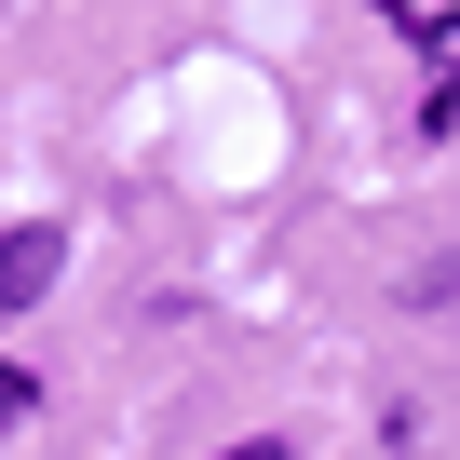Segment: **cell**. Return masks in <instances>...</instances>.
Here are the masks:
<instances>
[{
    "instance_id": "6da1fadb",
    "label": "cell",
    "mask_w": 460,
    "mask_h": 460,
    "mask_svg": "<svg viewBox=\"0 0 460 460\" xmlns=\"http://www.w3.org/2000/svg\"><path fill=\"white\" fill-rule=\"evenodd\" d=\"M55 271H68V230H55V217H28V230H0V312H28V298H55Z\"/></svg>"
},
{
    "instance_id": "7a4b0ae2",
    "label": "cell",
    "mask_w": 460,
    "mask_h": 460,
    "mask_svg": "<svg viewBox=\"0 0 460 460\" xmlns=\"http://www.w3.org/2000/svg\"><path fill=\"white\" fill-rule=\"evenodd\" d=\"M28 406H41V379H28V366H0V420H28Z\"/></svg>"
},
{
    "instance_id": "3957f363",
    "label": "cell",
    "mask_w": 460,
    "mask_h": 460,
    "mask_svg": "<svg viewBox=\"0 0 460 460\" xmlns=\"http://www.w3.org/2000/svg\"><path fill=\"white\" fill-rule=\"evenodd\" d=\"M230 460H285V433H244V447H230Z\"/></svg>"
}]
</instances>
